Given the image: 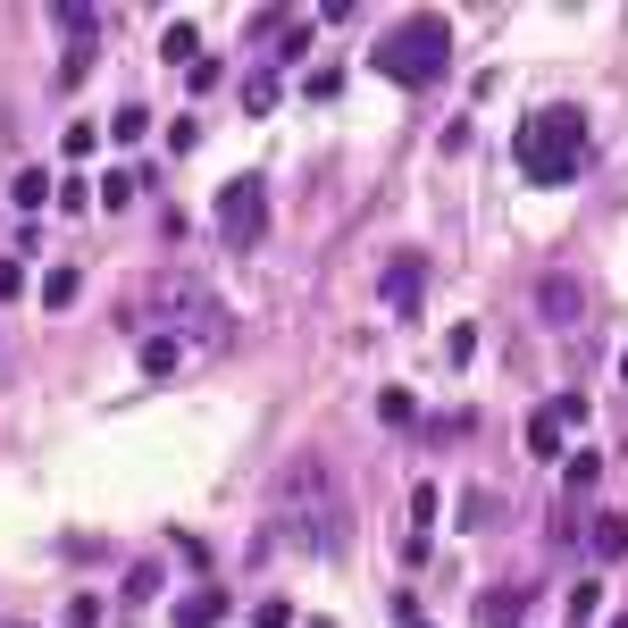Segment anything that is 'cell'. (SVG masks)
Returning <instances> with one entry per match:
<instances>
[{
  "mask_svg": "<svg viewBox=\"0 0 628 628\" xmlns=\"http://www.w3.org/2000/svg\"><path fill=\"white\" fill-rule=\"evenodd\" d=\"M378 294H385V310H394V319H419V294H428V251H419V244H402L394 260H385Z\"/></svg>",
  "mask_w": 628,
  "mask_h": 628,
  "instance_id": "52a82bcc",
  "label": "cell"
},
{
  "mask_svg": "<svg viewBox=\"0 0 628 628\" xmlns=\"http://www.w3.org/2000/svg\"><path fill=\"white\" fill-rule=\"evenodd\" d=\"M9 202H18V209H42V202H51V176H42V168H18V176H9Z\"/></svg>",
  "mask_w": 628,
  "mask_h": 628,
  "instance_id": "5bb4252c",
  "label": "cell"
},
{
  "mask_svg": "<svg viewBox=\"0 0 628 628\" xmlns=\"http://www.w3.org/2000/svg\"><path fill=\"white\" fill-rule=\"evenodd\" d=\"M486 519H503V495H470L461 503V528H486Z\"/></svg>",
  "mask_w": 628,
  "mask_h": 628,
  "instance_id": "603a6c76",
  "label": "cell"
},
{
  "mask_svg": "<svg viewBox=\"0 0 628 628\" xmlns=\"http://www.w3.org/2000/svg\"><path fill=\"white\" fill-rule=\"evenodd\" d=\"M587 168V110L578 101H545V110L519 117V176L528 185H570Z\"/></svg>",
  "mask_w": 628,
  "mask_h": 628,
  "instance_id": "7a4b0ae2",
  "label": "cell"
},
{
  "mask_svg": "<svg viewBox=\"0 0 628 628\" xmlns=\"http://www.w3.org/2000/svg\"><path fill=\"white\" fill-rule=\"evenodd\" d=\"M477 628H519V595H477Z\"/></svg>",
  "mask_w": 628,
  "mask_h": 628,
  "instance_id": "4fadbf2b",
  "label": "cell"
},
{
  "mask_svg": "<svg viewBox=\"0 0 628 628\" xmlns=\"http://www.w3.org/2000/svg\"><path fill=\"white\" fill-rule=\"evenodd\" d=\"M578 419H587V394H553V402H536V411H528V453L553 461L562 444H570Z\"/></svg>",
  "mask_w": 628,
  "mask_h": 628,
  "instance_id": "8992f818",
  "label": "cell"
},
{
  "mask_svg": "<svg viewBox=\"0 0 628 628\" xmlns=\"http://www.w3.org/2000/svg\"><path fill=\"white\" fill-rule=\"evenodd\" d=\"M227 620V595L209 587V595H185V604H176V628H218Z\"/></svg>",
  "mask_w": 628,
  "mask_h": 628,
  "instance_id": "8fae6325",
  "label": "cell"
},
{
  "mask_svg": "<svg viewBox=\"0 0 628 628\" xmlns=\"http://www.w3.org/2000/svg\"><path fill=\"white\" fill-rule=\"evenodd\" d=\"M143 126H152V110H143V101H126V110L110 117V134H117V143H143Z\"/></svg>",
  "mask_w": 628,
  "mask_h": 628,
  "instance_id": "d6986e66",
  "label": "cell"
},
{
  "mask_svg": "<svg viewBox=\"0 0 628 628\" xmlns=\"http://www.w3.org/2000/svg\"><path fill=\"white\" fill-rule=\"evenodd\" d=\"M59 152H68V159H93L101 152V126H93V117H76V126L59 134Z\"/></svg>",
  "mask_w": 628,
  "mask_h": 628,
  "instance_id": "2e32d148",
  "label": "cell"
},
{
  "mask_svg": "<svg viewBox=\"0 0 628 628\" xmlns=\"http://www.w3.org/2000/svg\"><path fill=\"white\" fill-rule=\"evenodd\" d=\"M101 611H110L101 595H76V604H68V628H101Z\"/></svg>",
  "mask_w": 628,
  "mask_h": 628,
  "instance_id": "83f0119b",
  "label": "cell"
},
{
  "mask_svg": "<svg viewBox=\"0 0 628 628\" xmlns=\"http://www.w3.org/2000/svg\"><path fill=\"white\" fill-rule=\"evenodd\" d=\"M394 611H402V628H428V620H419V611H411V595H402V604H394Z\"/></svg>",
  "mask_w": 628,
  "mask_h": 628,
  "instance_id": "4dcf8cb0",
  "label": "cell"
},
{
  "mask_svg": "<svg viewBox=\"0 0 628 628\" xmlns=\"http://www.w3.org/2000/svg\"><path fill=\"white\" fill-rule=\"evenodd\" d=\"M562 477H570V486H578V495H587V486H595V477H604V461H595V453H570V470H562Z\"/></svg>",
  "mask_w": 628,
  "mask_h": 628,
  "instance_id": "484cf974",
  "label": "cell"
},
{
  "mask_svg": "<svg viewBox=\"0 0 628 628\" xmlns=\"http://www.w3.org/2000/svg\"><path fill=\"white\" fill-rule=\"evenodd\" d=\"M117 595H126V604H152V595H159V562H134V570H126V587H117Z\"/></svg>",
  "mask_w": 628,
  "mask_h": 628,
  "instance_id": "ac0fdd59",
  "label": "cell"
},
{
  "mask_svg": "<svg viewBox=\"0 0 628 628\" xmlns=\"http://www.w3.org/2000/svg\"><path fill=\"white\" fill-rule=\"evenodd\" d=\"M620 378H628V361H620Z\"/></svg>",
  "mask_w": 628,
  "mask_h": 628,
  "instance_id": "836d02e7",
  "label": "cell"
},
{
  "mask_svg": "<svg viewBox=\"0 0 628 628\" xmlns=\"http://www.w3.org/2000/svg\"><path fill=\"white\" fill-rule=\"evenodd\" d=\"M218 235H227V251H260L268 235V176H227L218 185Z\"/></svg>",
  "mask_w": 628,
  "mask_h": 628,
  "instance_id": "5b68a950",
  "label": "cell"
},
{
  "mask_svg": "<svg viewBox=\"0 0 628 628\" xmlns=\"http://www.w3.org/2000/svg\"><path fill=\"white\" fill-rule=\"evenodd\" d=\"M277 59H310V25H302V18H294L286 34H277Z\"/></svg>",
  "mask_w": 628,
  "mask_h": 628,
  "instance_id": "4316f807",
  "label": "cell"
},
{
  "mask_svg": "<svg viewBox=\"0 0 628 628\" xmlns=\"http://www.w3.org/2000/svg\"><path fill=\"white\" fill-rule=\"evenodd\" d=\"M76 294H84V277H76V268H51V277H42V302H51V310H68Z\"/></svg>",
  "mask_w": 628,
  "mask_h": 628,
  "instance_id": "9a60e30c",
  "label": "cell"
},
{
  "mask_svg": "<svg viewBox=\"0 0 628 628\" xmlns=\"http://www.w3.org/2000/svg\"><path fill=\"white\" fill-rule=\"evenodd\" d=\"M18 294H25V268H18V260H0V302H18Z\"/></svg>",
  "mask_w": 628,
  "mask_h": 628,
  "instance_id": "f546056e",
  "label": "cell"
},
{
  "mask_svg": "<svg viewBox=\"0 0 628 628\" xmlns=\"http://www.w3.org/2000/svg\"><path fill=\"white\" fill-rule=\"evenodd\" d=\"M611 628H628V611H620V620H611Z\"/></svg>",
  "mask_w": 628,
  "mask_h": 628,
  "instance_id": "d6a6232c",
  "label": "cell"
},
{
  "mask_svg": "<svg viewBox=\"0 0 628 628\" xmlns=\"http://www.w3.org/2000/svg\"><path fill=\"white\" fill-rule=\"evenodd\" d=\"M378 419H394V428H411V419H419V402L402 394V385H385V394H378Z\"/></svg>",
  "mask_w": 628,
  "mask_h": 628,
  "instance_id": "ffe728a7",
  "label": "cell"
},
{
  "mask_svg": "<svg viewBox=\"0 0 628 628\" xmlns=\"http://www.w3.org/2000/svg\"><path fill=\"white\" fill-rule=\"evenodd\" d=\"M444 361H453V369L477 361V327H453V336H444Z\"/></svg>",
  "mask_w": 628,
  "mask_h": 628,
  "instance_id": "7402d4cb",
  "label": "cell"
},
{
  "mask_svg": "<svg viewBox=\"0 0 628 628\" xmlns=\"http://www.w3.org/2000/svg\"><path fill=\"white\" fill-rule=\"evenodd\" d=\"M134 369H143V378H152V385H168V378H185V369H193V343L159 327V336H143V352H134Z\"/></svg>",
  "mask_w": 628,
  "mask_h": 628,
  "instance_id": "ba28073f",
  "label": "cell"
},
{
  "mask_svg": "<svg viewBox=\"0 0 628 628\" xmlns=\"http://www.w3.org/2000/svg\"><path fill=\"white\" fill-rule=\"evenodd\" d=\"M302 93H310V101H336V93H343V68H310Z\"/></svg>",
  "mask_w": 628,
  "mask_h": 628,
  "instance_id": "d4e9b609",
  "label": "cell"
},
{
  "mask_svg": "<svg viewBox=\"0 0 628 628\" xmlns=\"http://www.w3.org/2000/svg\"><path fill=\"white\" fill-rule=\"evenodd\" d=\"M159 59H168V68H202V25H193V18L159 25Z\"/></svg>",
  "mask_w": 628,
  "mask_h": 628,
  "instance_id": "30bf717a",
  "label": "cell"
},
{
  "mask_svg": "<svg viewBox=\"0 0 628 628\" xmlns=\"http://www.w3.org/2000/svg\"><path fill=\"white\" fill-rule=\"evenodd\" d=\"M369 68H378V76H394V84H411V93L444 84V68H453V18L419 9V18L385 25V34L369 42Z\"/></svg>",
  "mask_w": 628,
  "mask_h": 628,
  "instance_id": "3957f363",
  "label": "cell"
},
{
  "mask_svg": "<svg viewBox=\"0 0 628 628\" xmlns=\"http://www.w3.org/2000/svg\"><path fill=\"white\" fill-rule=\"evenodd\" d=\"M143 319H159L168 336H185L193 352H218V343H235V319L209 302L202 286H159V294H152V310H134V327H143Z\"/></svg>",
  "mask_w": 628,
  "mask_h": 628,
  "instance_id": "277c9868",
  "label": "cell"
},
{
  "mask_svg": "<svg viewBox=\"0 0 628 628\" xmlns=\"http://www.w3.org/2000/svg\"><path fill=\"white\" fill-rule=\"evenodd\" d=\"M536 319H545V327H578V319H587L578 277H536Z\"/></svg>",
  "mask_w": 628,
  "mask_h": 628,
  "instance_id": "9c48e42d",
  "label": "cell"
},
{
  "mask_svg": "<svg viewBox=\"0 0 628 628\" xmlns=\"http://www.w3.org/2000/svg\"><path fill=\"white\" fill-rule=\"evenodd\" d=\"M59 25H68V42H76V51H84V42L101 34V9H76V0H68V9H59Z\"/></svg>",
  "mask_w": 628,
  "mask_h": 628,
  "instance_id": "e0dca14e",
  "label": "cell"
},
{
  "mask_svg": "<svg viewBox=\"0 0 628 628\" xmlns=\"http://www.w3.org/2000/svg\"><path fill=\"white\" fill-rule=\"evenodd\" d=\"M277 528L294 536V553H310V562H336L343 553V495H336V477H327L319 453H302L286 477H277Z\"/></svg>",
  "mask_w": 628,
  "mask_h": 628,
  "instance_id": "6da1fadb",
  "label": "cell"
},
{
  "mask_svg": "<svg viewBox=\"0 0 628 628\" xmlns=\"http://www.w3.org/2000/svg\"><path fill=\"white\" fill-rule=\"evenodd\" d=\"M134 185H143V176H126V168L101 176V209H126V202H134Z\"/></svg>",
  "mask_w": 628,
  "mask_h": 628,
  "instance_id": "44dd1931",
  "label": "cell"
},
{
  "mask_svg": "<svg viewBox=\"0 0 628 628\" xmlns=\"http://www.w3.org/2000/svg\"><path fill=\"white\" fill-rule=\"evenodd\" d=\"M251 628H294V604H277V595H268V604L251 611Z\"/></svg>",
  "mask_w": 628,
  "mask_h": 628,
  "instance_id": "f1b7e54d",
  "label": "cell"
},
{
  "mask_svg": "<svg viewBox=\"0 0 628 628\" xmlns=\"http://www.w3.org/2000/svg\"><path fill=\"white\" fill-rule=\"evenodd\" d=\"M587 545H595V562H620V553H628V519H620V512H604V519L587 528Z\"/></svg>",
  "mask_w": 628,
  "mask_h": 628,
  "instance_id": "7c38bea8",
  "label": "cell"
},
{
  "mask_svg": "<svg viewBox=\"0 0 628 628\" xmlns=\"http://www.w3.org/2000/svg\"><path fill=\"white\" fill-rule=\"evenodd\" d=\"M244 110H251V117L277 110V76H251V84H244Z\"/></svg>",
  "mask_w": 628,
  "mask_h": 628,
  "instance_id": "cb8c5ba5",
  "label": "cell"
},
{
  "mask_svg": "<svg viewBox=\"0 0 628 628\" xmlns=\"http://www.w3.org/2000/svg\"><path fill=\"white\" fill-rule=\"evenodd\" d=\"M302 628H336V620H302Z\"/></svg>",
  "mask_w": 628,
  "mask_h": 628,
  "instance_id": "1f68e13d",
  "label": "cell"
}]
</instances>
